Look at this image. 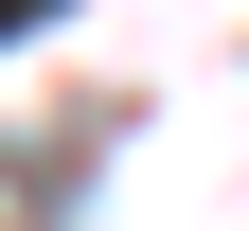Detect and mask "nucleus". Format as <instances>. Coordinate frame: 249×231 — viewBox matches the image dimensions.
<instances>
[{
  "instance_id": "1",
  "label": "nucleus",
  "mask_w": 249,
  "mask_h": 231,
  "mask_svg": "<svg viewBox=\"0 0 249 231\" xmlns=\"http://www.w3.org/2000/svg\"><path fill=\"white\" fill-rule=\"evenodd\" d=\"M36 18H71V0H0V36H36Z\"/></svg>"
}]
</instances>
